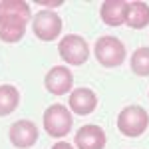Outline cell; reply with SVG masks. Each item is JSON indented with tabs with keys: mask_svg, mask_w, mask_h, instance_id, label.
<instances>
[{
	"mask_svg": "<svg viewBox=\"0 0 149 149\" xmlns=\"http://www.w3.org/2000/svg\"><path fill=\"white\" fill-rule=\"evenodd\" d=\"M93 54H95V60L103 68H117V66L123 64L127 50H125V44L119 38L102 36V38H97V42L93 46Z\"/></svg>",
	"mask_w": 149,
	"mask_h": 149,
	"instance_id": "obj_4",
	"label": "cell"
},
{
	"mask_svg": "<svg viewBox=\"0 0 149 149\" xmlns=\"http://www.w3.org/2000/svg\"><path fill=\"white\" fill-rule=\"evenodd\" d=\"M8 139L14 147L28 149L38 141V125L30 119H18L8 129Z\"/></svg>",
	"mask_w": 149,
	"mask_h": 149,
	"instance_id": "obj_8",
	"label": "cell"
},
{
	"mask_svg": "<svg viewBox=\"0 0 149 149\" xmlns=\"http://www.w3.org/2000/svg\"><path fill=\"white\" fill-rule=\"evenodd\" d=\"M38 4H42L46 8H60L64 4V0H38Z\"/></svg>",
	"mask_w": 149,
	"mask_h": 149,
	"instance_id": "obj_15",
	"label": "cell"
},
{
	"mask_svg": "<svg viewBox=\"0 0 149 149\" xmlns=\"http://www.w3.org/2000/svg\"><path fill=\"white\" fill-rule=\"evenodd\" d=\"M105 131L95 123H88V125H81L76 131V137H74V145L78 149H103L105 147Z\"/></svg>",
	"mask_w": 149,
	"mask_h": 149,
	"instance_id": "obj_9",
	"label": "cell"
},
{
	"mask_svg": "<svg viewBox=\"0 0 149 149\" xmlns=\"http://www.w3.org/2000/svg\"><path fill=\"white\" fill-rule=\"evenodd\" d=\"M42 123L50 137H66L74 125V115L70 111V107L62 103H52L44 111Z\"/></svg>",
	"mask_w": 149,
	"mask_h": 149,
	"instance_id": "obj_3",
	"label": "cell"
},
{
	"mask_svg": "<svg viewBox=\"0 0 149 149\" xmlns=\"http://www.w3.org/2000/svg\"><path fill=\"white\" fill-rule=\"evenodd\" d=\"M131 72L139 78H147L149 76V48L141 46L133 52L131 56Z\"/></svg>",
	"mask_w": 149,
	"mask_h": 149,
	"instance_id": "obj_14",
	"label": "cell"
},
{
	"mask_svg": "<svg viewBox=\"0 0 149 149\" xmlns=\"http://www.w3.org/2000/svg\"><path fill=\"white\" fill-rule=\"evenodd\" d=\"M58 54L70 66H81L90 58V46H88L86 38H81L78 34H68L60 40Z\"/></svg>",
	"mask_w": 149,
	"mask_h": 149,
	"instance_id": "obj_5",
	"label": "cell"
},
{
	"mask_svg": "<svg viewBox=\"0 0 149 149\" xmlns=\"http://www.w3.org/2000/svg\"><path fill=\"white\" fill-rule=\"evenodd\" d=\"M44 86L52 95H66L72 93L74 88V74L68 66H54L44 76Z\"/></svg>",
	"mask_w": 149,
	"mask_h": 149,
	"instance_id": "obj_7",
	"label": "cell"
},
{
	"mask_svg": "<svg viewBox=\"0 0 149 149\" xmlns=\"http://www.w3.org/2000/svg\"><path fill=\"white\" fill-rule=\"evenodd\" d=\"M32 20V12L24 0L0 2V40L6 44L20 42L26 34V24Z\"/></svg>",
	"mask_w": 149,
	"mask_h": 149,
	"instance_id": "obj_1",
	"label": "cell"
},
{
	"mask_svg": "<svg viewBox=\"0 0 149 149\" xmlns=\"http://www.w3.org/2000/svg\"><path fill=\"white\" fill-rule=\"evenodd\" d=\"M52 149H76L74 145H70V143H66V141H60V143H56Z\"/></svg>",
	"mask_w": 149,
	"mask_h": 149,
	"instance_id": "obj_16",
	"label": "cell"
},
{
	"mask_svg": "<svg viewBox=\"0 0 149 149\" xmlns=\"http://www.w3.org/2000/svg\"><path fill=\"white\" fill-rule=\"evenodd\" d=\"M127 8L129 2L125 0H105L100 8V16L102 22L107 26H121L127 20Z\"/></svg>",
	"mask_w": 149,
	"mask_h": 149,
	"instance_id": "obj_11",
	"label": "cell"
},
{
	"mask_svg": "<svg viewBox=\"0 0 149 149\" xmlns=\"http://www.w3.org/2000/svg\"><path fill=\"white\" fill-rule=\"evenodd\" d=\"M70 111L76 115H90L97 107V95L90 88H76L68 97Z\"/></svg>",
	"mask_w": 149,
	"mask_h": 149,
	"instance_id": "obj_10",
	"label": "cell"
},
{
	"mask_svg": "<svg viewBox=\"0 0 149 149\" xmlns=\"http://www.w3.org/2000/svg\"><path fill=\"white\" fill-rule=\"evenodd\" d=\"M149 127V113L141 105H127L117 115V129L125 137H139Z\"/></svg>",
	"mask_w": 149,
	"mask_h": 149,
	"instance_id": "obj_2",
	"label": "cell"
},
{
	"mask_svg": "<svg viewBox=\"0 0 149 149\" xmlns=\"http://www.w3.org/2000/svg\"><path fill=\"white\" fill-rule=\"evenodd\" d=\"M125 24L133 30H143L149 24V4L147 2H129Z\"/></svg>",
	"mask_w": 149,
	"mask_h": 149,
	"instance_id": "obj_12",
	"label": "cell"
},
{
	"mask_svg": "<svg viewBox=\"0 0 149 149\" xmlns=\"http://www.w3.org/2000/svg\"><path fill=\"white\" fill-rule=\"evenodd\" d=\"M18 105H20V92H18V88L10 86V84H2L0 86V117L14 113Z\"/></svg>",
	"mask_w": 149,
	"mask_h": 149,
	"instance_id": "obj_13",
	"label": "cell"
},
{
	"mask_svg": "<svg viewBox=\"0 0 149 149\" xmlns=\"http://www.w3.org/2000/svg\"><path fill=\"white\" fill-rule=\"evenodd\" d=\"M62 18L54 10H40L32 18V30L42 42H54L62 34Z\"/></svg>",
	"mask_w": 149,
	"mask_h": 149,
	"instance_id": "obj_6",
	"label": "cell"
}]
</instances>
